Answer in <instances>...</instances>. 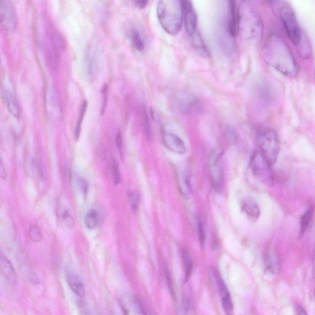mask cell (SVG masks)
<instances>
[{"label": "cell", "instance_id": "cell-3", "mask_svg": "<svg viewBox=\"0 0 315 315\" xmlns=\"http://www.w3.org/2000/svg\"><path fill=\"white\" fill-rule=\"evenodd\" d=\"M262 20L250 7H238V32L247 40L259 39L262 34Z\"/></svg>", "mask_w": 315, "mask_h": 315}, {"label": "cell", "instance_id": "cell-28", "mask_svg": "<svg viewBox=\"0 0 315 315\" xmlns=\"http://www.w3.org/2000/svg\"><path fill=\"white\" fill-rule=\"evenodd\" d=\"M111 169H112L113 182H114V184L117 185L120 184L121 180L120 168H119L117 159H115V158L112 159V167H111Z\"/></svg>", "mask_w": 315, "mask_h": 315}, {"label": "cell", "instance_id": "cell-32", "mask_svg": "<svg viewBox=\"0 0 315 315\" xmlns=\"http://www.w3.org/2000/svg\"><path fill=\"white\" fill-rule=\"evenodd\" d=\"M116 145H117V149L118 150L119 153L120 154V156L123 157V139L120 131H118L117 135H116Z\"/></svg>", "mask_w": 315, "mask_h": 315}, {"label": "cell", "instance_id": "cell-12", "mask_svg": "<svg viewBox=\"0 0 315 315\" xmlns=\"http://www.w3.org/2000/svg\"><path fill=\"white\" fill-rule=\"evenodd\" d=\"M184 17L185 30L188 35L192 36L197 32L198 17L192 2L189 1H183Z\"/></svg>", "mask_w": 315, "mask_h": 315}, {"label": "cell", "instance_id": "cell-30", "mask_svg": "<svg viewBox=\"0 0 315 315\" xmlns=\"http://www.w3.org/2000/svg\"><path fill=\"white\" fill-rule=\"evenodd\" d=\"M132 43L134 48L139 51L144 50V45L143 41L142 40L140 34L138 32H134L132 35Z\"/></svg>", "mask_w": 315, "mask_h": 315}, {"label": "cell", "instance_id": "cell-11", "mask_svg": "<svg viewBox=\"0 0 315 315\" xmlns=\"http://www.w3.org/2000/svg\"><path fill=\"white\" fill-rule=\"evenodd\" d=\"M0 269L2 282L7 288L11 289L16 285L17 275L11 262L2 253L0 255Z\"/></svg>", "mask_w": 315, "mask_h": 315}, {"label": "cell", "instance_id": "cell-21", "mask_svg": "<svg viewBox=\"0 0 315 315\" xmlns=\"http://www.w3.org/2000/svg\"><path fill=\"white\" fill-rule=\"evenodd\" d=\"M193 45L194 46L196 50L199 53L205 57H208L210 55V51H209L207 46L204 42L202 37L197 31L192 36Z\"/></svg>", "mask_w": 315, "mask_h": 315}, {"label": "cell", "instance_id": "cell-29", "mask_svg": "<svg viewBox=\"0 0 315 315\" xmlns=\"http://www.w3.org/2000/svg\"><path fill=\"white\" fill-rule=\"evenodd\" d=\"M130 200L131 209L134 213H136L138 210L139 202H140V195L137 191H133L130 193Z\"/></svg>", "mask_w": 315, "mask_h": 315}, {"label": "cell", "instance_id": "cell-9", "mask_svg": "<svg viewBox=\"0 0 315 315\" xmlns=\"http://www.w3.org/2000/svg\"><path fill=\"white\" fill-rule=\"evenodd\" d=\"M209 168L212 184L214 189L219 191L223 187L224 171L220 155L215 152H211L209 159Z\"/></svg>", "mask_w": 315, "mask_h": 315}, {"label": "cell", "instance_id": "cell-31", "mask_svg": "<svg viewBox=\"0 0 315 315\" xmlns=\"http://www.w3.org/2000/svg\"><path fill=\"white\" fill-rule=\"evenodd\" d=\"M198 236L199 241H200L201 246H203L205 243L206 236L205 231L204 229L203 224L200 220L198 223Z\"/></svg>", "mask_w": 315, "mask_h": 315}, {"label": "cell", "instance_id": "cell-1", "mask_svg": "<svg viewBox=\"0 0 315 315\" xmlns=\"http://www.w3.org/2000/svg\"><path fill=\"white\" fill-rule=\"evenodd\" d=\"M263 58L266 63L285 76L293 77L298 74V66L290 49L277 35L268 38L263 48Z\"/></svg>", "mask_w": 315, "mask_h": 315}, {"label": "cell", "instance_id": "cell-26", "mask_svg": "<svg viewBox=\"0 0 315 315\" xmlns=\"http://www.w3.org/2000/svg\"><path fill=\"white\" fill-rule=\"evenodd\" d=\"M142 118H143V123L145 134L148 140H151L152 138V130L151 123H150L148 114H147L146 108L145 106L142 107Z\"/></svg>", "mask_w": 315, "mask_h": 315}, {"label": "cell", "instance_id": "cell-7", "mask_svg": "<svg viewBox=\"0 0 315 315\" xmlns=\"http://www.w3.org/2000/svg\"><path fill=\"white\" fill-rule=\"evenodd\" d=\"M173 100L175 107L184 114H192L200 109L197 98L189 92L180 91L175 94Z\"/></svg>", "mask_w": 315, "mask_h": 315}, {"label": "cell", "instance_id": "cell-5", "mask_svg": "<svg viewBox=\"0 0 315 315\" xmlns=\"http://www.w3.org/2000/svg\"><path fill=\"white\" fill-rule=\"evenodd\" d=\"M272 166L260 151L255 152L252 155L250 162V169L255 177L266 185L273 184Z\"/></svg>", "mask_w": 315, "mask_h": 315}, {"label": "cell", "instance_id": "cell-18", "mask_svg": "<svg viewBox=\"0 0 315 315\" xmlns=\"http://www.w3.org/2000/svg\"><path fill=\"white\" fill-rule=\"evenodd\" d=\"M241 209L250 221L255 222L260 216L259 206L254 200L250 198H246L242 200Z\"/></svg>", "mask_w": 315, "mask_h": 315}, {"label": "cell", "instance_id": "cell-23", "mask_svg": "<svg viewBox=\"0 0 315 315\" xmlns=\"http://www.w3.org/2000/svg\"><path fill=\"white\" fill-rule=\"evenodd\" d=\"M183 264H184L185 272V280L188 281L193 272V262L189 253L185 249L182 250Z\"/></svg>", "mask_w": 315, "mask_h": 315}, {"label": "cell", "instance_id": "cell-27", "mask_svg": "<svg viewBox=\"0 0 315 315\" xmlns=\"http://www.w3.org/2000/svg\"><path fill=\"white\" fill-rule=\"evenodd\" d=\"M29 236L33 242H40L42 239L43 236L39 227L36 225L31 226L29 229Z\"/></svg>", "mask_w": 315, "mask_h": 315}, {"label": "cell", "instance_id": "cell-25", "mask_svg": "<svg viewBox=\"0 0 315 315\" xmlns=\"http://www.w3.org/2000/svg\"><path fill=\"white\" fill-rule=\"evenodd\" d=\"M87 107V102L86 100H84L81 105V110H80L79 116L78 119V121H77V123L76 130H75V138H76L77 141H78L79 138L80 133H81L82 120H83L85 113H86Z\"/></svg>", "mask_w": 315, "mask_h": 315}, {"label": "cell", "instance_id": "cell-40", "mask_svg": "<svg viewBox=\"0 0 315 315\" xmlns=\"http://www.w3.org/2000/svg\"></svg>", "mask_w": 315, "mask_h": 315}, {"label": "cell", "instance_id": "cell-13", "mask_svg": "<svg viewBox=\"0 0 315 315\" xmlns=\"http://www.w3.org/2000/svg\"><path fill=\"white\" fill-rule=\"evenodd\" d=\"M162 143L169 151L174 153L183 155L187 152L184 141L174 134L164 133L162 135Z\"/></svg>", "mask_w": 315, "mask_h": 315}, {"label": "cell", "instance_id": "cell-15", "mask_svg": "<svg viewBox=\"0 0 315 315\" xmlns=\"http://www.w3.org/2000/svg\"><path fill=\"white\" fill-rule=\"evenodd\" d=\"M66 277L67 283L72 291L79 298H84L85 295L84 286L79 276L71 270H67Z\"/></svg>", "mask_w": 315, "mask_h": 315}, {"label": "cell", "instance_id": "cell-16", "mask_svg": "<svg viewBox=\"0 0 315 315\" xmlns=\"http://www.w3.org/2000/svg\"><path fill=\"white\" fill-rule=\"evenodd\" d=\"M2 97L9 112L14 117L19 118L20 116V107L13 94L6 88H2Z\"/></svg>", "mask_w": 315, "mask_h": 315}, {"label": "cell", "instance_id": "cell-39", "mask_svg": "<svg viewBox=\"0 0 315 315\" xmlns=\"http://www.w3.org/2000/svg\"><path fill=\"white\" fill-rule=\"evenodd\" d=\"M314 268L315 270V256H314Z\"/></svg>", "mask_w": 315, "mask_h": 315}, {"label": "cell", "instance_id": "cell-8", "mask_svg": "<svg viewBox=\"0 0 315 315\" xmlns=\"http://www.w3.org/2000/svg\"><path fill=\"white\" fill-rule=\"evenodd\" d=\"M0 18L2 29L11 33L16 29L17 17L14 5L8 0H0Z\"/></svg>", "mask_w": 315, "mask_h": 315}, {"label": "cell", "instance_id": "cell-14", "mask_svg": "<svg viewBox=\"0 0 315 315\" xmlns=\"http://www.w3.org/2000/svg\"><path fill=\"white\" fill-rule=\"evenodd\" d=\"M121 306L125 315H147L141 302L133 296L124 297Z\"/></svg>", "mask_w": 315, "mask_h": 315}, {"label": "cell", "instance_id": "cell-4", "mask_svg": "<svg viewBox=\"0 0 315 315\" xmlns=\"http://www.w3.org/2000/svg\"><path fill=\"white\" fill-rule=\"evenodd\" d=\"M257 143L260 151L272 165L277 161L280 151L277 133L272 129H263L258 133Z\"/></svg>", "mask_w": 315, "mask_h": 315}, {"label": "cell", "instance_id": "cell-36", "mask_svg": "<svg viewBox=\"0 0 315 315\" xmlns=\"http://www.w3.org/2000/svg\"><path fill=\"white\" fill-rule=\"evenodd\" d=\"M80 186L81 187V190L83 191L84 193H86L87 190V184L84 179H81L79 182Z\"/></svg>", "mask_w": 315, "mask_h": 315}, {"label": "cell", "instance_id": "cell-35", "mask_svg": "<svg viewBox=\"0 0 315 315\" xmlns=\"http://www.w3.org/2000/svg\"><path fill=\"white\" fill-rule=\"evenodd\" d=\"M149 1H145V0H139V1H136V6L139 7L140 9H143L147 6Z\"/></svg>", "mask_w": 315, "mask_h": 315}, {"label": "cell", "instance_id": "cell-22", "mask_svg": "<svg viewBox=\"0 0 315 315\" xmlns=\"http://www.w3.org/2000/svg\"><path fill=\"white\" fill-rule=\"evenodd\" d=\"M313 214L314 208H312V206H310L307 211L305 212L303 215L302 216L301 218L300 232H299V237H300V238L304 236L307 229H308L312 217H313Z\"/></svg>", "mask_w": 315, "mask_h": 315}, {"label": "cell", "instance_id": "cell-24", "mask_svg": "<svg viewBox=\"0 0 315 315\" xmlns=\"http://www.w3.org/2000/svg\"><path fill=\"white\" fill-rule=\"evenodd\" d=\"M84 223L87 229L94 230L99 223V216L96 211L92 210L87 213L84 218Z\"/></svg>", "mask_w": 315, "mask_h": 315}, {"label": "cell", "instance_id": "cell-2", "mask_svg": "<svg viewBox=\"0 0 315 315\" xmlns=\"http://www.w3.org/2000/svg\"><path fill=\"white\" fill-rule=\"evenodd\" d=\"M157 15L162 28L171 35H177L181 29L184 8L179 0H162L157 6Z\"/></svg>", "mask_w": 315, "mask_h": 315}, {"label": "cell", "instance_id": "cell-17", "mask_svg": "<svg viewBox=\"0 0 315 315\" xmlns=\"http://www.w3.org/2000/svg\"><path fill=\"white\" fill-rule=\"evenodd\" d=\"M229 9L230 12L229 32L232 37H235L238 32V8H237L236 2L229 1Z\"/></svg>", "mask_w": 315, "mask_h": 315}, {"label": "cell", "instance_id": "cell-19", "mask_svg": "<svg viewBox=\"0 0 315 315\" xmlns=\"http://www.w3.org/2000/svg\"><path fill=\"white\" fill-rule=\"evenodd\" d=\"M265 270L268 273L275 274L279 270V262L277 255L274 250L268 249L265 255Z\"/></svg>", "mask_w": 315, "mask_h": 315}, {"label": "cell", "instance_id": "cell-6", "mask_svg": "<svg viewBox=\"0 0 315 315\" xmlns=\"http://www.w3.org/2000/svg\"><path fill=\"white\" fill-rule=\"evenodd\" d=\"M279 11L289 39L294 45H299L301 40V28L293 10L288 5L283 4Z\"/></svg>", "mask_w": 315, "mask_h": 315}, {"label": "cell", "instance_id": "cell-20", "mask_svg": "<svg viewBox=\"0 0 315 315\" xmlns=\"http://www.w3.org/2000/svg\"><path fill=\"white\" fill-rule=\"evenodd\" d=\"M177 176V184L180 193L186 198L190 197L192 193V188L187 175L184 172L180 171L178 172Z\"/></svg>", "mask_w": 315, "mask_h": 315}, {"label": "cell", "instance_id": "cell-33", "mask_svg": "<svg viewBox=\"0 0 315 315\" xmlns=\"http://www.w3.org/2000/svg\"><path fill=\"white\" fill-rule=\"evenodd\" d=\"M102 95L103 100H104V101H103L101 113L102 114H104L106 106H107L108 98V87L107 84H105L104 86L102 87Z\"/></svg>", "mask_w": 315, "mask_h": 315}, {"label": "cell", "instance_id": "cell-38", "mask_svg": "<svg viewBox=\"0 0 315 315\" xmlns=\"http://www.w3.org/2000/svg\"><path fill=\"white\" fill-rule=\"evenodd\" d=\"M227 134H228L229 138H231L232 140L233 141L236 139V134H235L234 132L232 130H229L227 131Z\"/></svg>", "mask_w": 315, "mask_h": 315}, {"label": "cell", "instance_id": "cell-37", "mask_svg": "<svg viewBox=\"0 0 315 315\" xmlns=\"http://www.w3.org/2000/svg\"><path fill=\"white\" fill-rule=\"evenodd\" d=\"M0 172H1V175L2 179H6V171H5V168L2 163V160L1 161V164H0Z\"/></svg>", "mask_w": 315, "mask_h": 315}, {"label": "cell", "instance_id": "cell-34", "mask_svg": "<svg viewBox=\"0 0 315 315\" xmlns=\"http://www.w3.org/2000/svg\"><path fill=\"white\" fill-rule=\"evenodd\" d=\"M296 313L298 315H308L306 310L302 307L301 305L296 306Z\"/></svg>", "mask_w": 315, "mask_h": 315}, {"label": "cell", "instance_id": "cell-10", "mask_svg": "<svg viewBox=\"0 0 315 315\" xmlns=\"http://www.w3.org/2000/svg\"><path fill=\"white\" fill-rule=\"evenodd\" d=\"M214 276H215L219 294H220L222 305H223L225 314L226 315H234V304L229 289L220 273L216 271Z\"/></svg>", "mask_w": 315, "mask_h": 315}]
</instances>
